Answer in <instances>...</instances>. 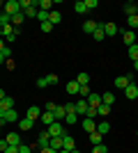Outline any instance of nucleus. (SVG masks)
<instances>
[{
	"label": "nucleus",
	"instance_id": "obj_1",
	"mask_svg": "<svg viewBox=\"0 0 138 153\" xmlns=\"http://www.w3.org/2000/svg\"><path fill=\"white\" fill-rule=\"evenodd\" d=\"M23 9H21V2L19 0H7L5 2V14H9V16H16V14H21Z\"/></svg>",
	"mask_w": 138,
	"mask_h": 153
},
{
	"label": "nucleus",
	"instance_id": "obj_2",
	"mask_svg": "<svg viewBox=\"0 0 138 153\" xmlns=\"http://www.w3.org/2000/svg\"><path fill=\"white\" fill-rule=\"evenodd\" d=\"M12 121H21L19 114H16V110H7V112H0V123L5 126V123H12Z\"/></svg>",
	"mask_w": 138,
	"mask_h": 153
},
{
	"label": "nucleus",
	"instance_id": "obj_3",
	"mask_svg": "<svg viewBox=\"0 0 138 153\" xmlns=\"http://www.w3.org/2000/svg\"><path fill=\"white\" fill-rule=\"evenodd\" d=\"M46 130H48V135H51V137H65V128H62V123L60 121H55V123H51V126L46 128Z\"/></svg>",
	"mask_w": 138,
	"mask_h": 153
},
{
	"label": "nucleus",
	"instance_id": "obj_4",
	"mask_svg": "<svg viewBox=\"0 0 138 153\" xmlns=\"http://www.w3.org/2000/svg\"><path fill=\"white\" fill-rule=\"evenodd\" d=\"M87 110H90V103H87V98H78L76 101V114H87Z\"/></svg>",
	"mask_w": 138,
	"mask_h": 153
},
{
	"label": "nucleus",
	"instance_id": "obj_5",
	"mask_svg": "<svg viewBox=\"0 0 138 153\" xmlns=\"http://www.w3.org/2000/svg\"><path fill=\"white\" fill-rule=\"evenodd\" d=\"M41 114H44V112H41V108H37V105H30L28 112H26V117H28V119H32V121L41 119Z\"/></svg>",
	"mask_w": 138,
	"mask_h": 153
},
{
	"label": "nucleus",
	"instance_id": "obj_6",
	"mask_svg": "<svg viewBox=\"0 0 138 153\" xmlns=\"http://www.w3.org/2000/svg\"><path fill=\"white\" fill-rule=\"evenodd\" d=\"M97 27H101V23H97V21H92V19H87L85 23H83V32H87V34H94Z\"/></svg>",
	"mask_w": 138,
	"mask_h": 153
},
{
	"label": "nucleus",
	"instance_id": "obj_7",
	"mask_svg": "<svg viewBox=\"0 0 138 153\" xmlns=\"http://www.w3.org/2000/svg\"><path fill=\"white\" fill-rule=\"evenodd\" d=\"M7 110H14V98L2 96V98H0V112H7Z\"/></svg>",
	"mask_w": 138,
	"mask_h": 153
},
{
	"label": "nucleus",
	"instance_id": "obj_8",
	"mask_svg": "<svg viewBox=\"0 0 138 153\" xmlns=\"http://www.w3.org/2000/svg\"><path fill=\"white\" fill-rule=\"evenodd\" d=\"M122 39H124L127 46H133L136 44V30H124L122 32Z\"/></svg>",
	"mask_w": 138,
	"mask_h": 153
},
{
	"label": "nucleus",
	"instance_id": "obj_9",
	"mask_svg": "<svg viewBox=\"0 0 138 153\" xmlns=\"http://www.w3.org/2000/svg\"><path fill=\"white\" fill-rule=\"evenodd\" d=\"M37 144H39V149H48V144H51V135H48V130L39 133V140H37Z\"/></svg>",
	"mask_w": 138,
	"mask_h": 153
},
{
	"label": "nucleus",
	"instance_id": "obj_10",
	"mask_svg": "<svg viewBox=\"0 0 138 153\" xmlns=\"http://www.w3.org/2000/svg\"><path fill=\"white\" fill-rule=\"evenodd\" d=\"M62 149H67V151H74V149H76V142H74L72 135H65V137H62Z\"/></svg>",
	"mask_w": 138,
	"mask_h": 153
},
{
	"label": "nucleus",
	"instance_id": "obj_11",
	"mask_svg": "<svg viewBox=\"0 0 138 153\" xmlns=\"http://www.w3.org/2000/svg\"><path fill=\"white\" fill-rule=\"evenodd\" d=\"M83 130H85V133H94V130H97V123H94V119L85 117V119H83Z\"/></svg>",
	"mask_w": 138,
	"mask_h": 153
},
{
	"label": "nucleus",
	"instance_id": "obj_12",
	"mask_svg": "<svg viewBox=\"0 0 138 153\" xmlns=\"http://www.w3.org/2000/svg\"><path fill=\"white\" fill-rule=\"evenodd\" d=\"M129 85H131V80H129L127 76H120V78H115V87H118V89H127Z\"/></svg>",
	"mask_w": 138,
	"mask_h": 153
},
{
	"label": "nucleus",
	"instance_id": "obj_13",
	"mask_svg": "<svg viewBox=\"0 0 138 153\" xmlns=\"http://www.w3.org/2000/svg\"><path fill=\"white\" fill-rule=\"evenodd\" d=\"M124 96H127V98H131V101H133V98H138V87H136V82H131V85L124 89Z\"/></svg>",
	"mask_w": 138,
	"mask_h": 153
},
{
	"label": "nucleus",
	"instance_id": "obj_14",
	"mask_svg": "<svg viewBox=\"0 0 138 153\" xmlns=\"http://www.w3.org/2000/svg\"><path fill=\"white\" fill-rule=\"evenodd\" d=\"M5 140L9 142V146H21V137H19V133H7Z\"/></svg>",
	"mask_w": 138,
	"mask_h": 153
},
{
	"label": "nucleus",
	"instance_id": "obj_15",
	"mask_svg": "<svg viewBox=\"0 0 138 153\" xmlns=\"http://www.w3.org/2000/svg\"><path fill=\"white\" fill-rule=\"evenodd\" d=\"M65 89H67V94H78V91H81V85H78V80H72V82H67V87H65Z\"/></svg>",
	"mask_w": 138,
	"mask_h": 153
},
{
	"label": "nucleus",
	"instance_id": "obj_16",
	"mask_svg": "<svg viewBox=\"0 0 138 153\" xmlns=\"http://www.w3.org/2000/svg\"><path fill=\"white\" fill-rule=\"evenodd\" d=\"M87 103H90V108H99L104 101H101V96H99V94H94V91H92V94L87 96Z\"/></svg>",
	"mask_w": 138,
	"mask_h": 153
},
{
	"label": "nucleus",
	"instance_id": "obj_17",
	"mask_svg": "<svg viewBox=\"0 0 138 153\" xmlns=\"http://www.w3.org/2000/svg\"><path fill=\"white\" fill-rule=\"evenodd\" d=\"M53 114H55V121H62V119H67V110H65V105H58V108L53 110Z\"/></svg>",
	"mask_w": 138,
	"mask_h": 153
},
{
	"label": "nucleus",
	"instance_id": "obj_18",
	"mask_svg": "<svg viewBox=\"0 0 138 153\" xmlns=\"http://www.w3.org/2000/svg\"><path fill=\"white\" fill-rule=\"evenodd\" d=\"M104 32H106V37H115L118 34V25L115 23H104Z\"/></svg>",
	"mask_w": 138,
	"mask_h": 153
},
{
	"label": "nucleus",
	"instance_id": "obj_19",
	"mask_svg": "<svg viewBox=\"0 0 138 153\" xmlns=\"http://www.w3.org/2000/svg\"><path fill=\"white\" fill-rule=\"evenodd\" d=\"M41 123H44V126H51V123H55V114H53V112H46V110H44V114H41Z\"/></svg>",
	"mask_w": 138,
	"mask_h": 153
},
{
	"label": "nucleus",
	"instance_id": "obj_20",
	"mask_svg": "<svg viewBox=\"0 0 138 153\" xmlns=\"http://www.w3.org/2000/svg\"><path fill=\"white\" fill-rule=\"evenodd\" d=\"M9 57H12V51L2 44V46H0V62H9Z\"/></svg>",
	"mask_w": 138,
	"mask_h": 153
},
{
	"label": "nucleus",
	"instance_id": "obj_21",
	"mask_svg": "<svg viewBox=\"0 0 138 153\" xmlns=\"http://www.w3.org/2000/svg\"><path fill=\"white\" fill-rule=\"evenodd\" d=\"M74 12H76V14H87V12H90L87 5H85V0H78V2L74 5Z\"/></svg>",
	"mask_w": 138,
	"mask_h": 153
},
{
	"label": "nucleus",
	"instance_id": "obj_22",
	"mask_svg": "<svg viewBox=\"0 0 138 153\" xmlns=\"http://www.w3.org/2000/svg\"><path fill=\"white\" fill-rule=\"evenodd\" d=\"M32 126H35V121H32V119H28V117H23V119L19 121V128H21V130H30Z\"/></svg>",
	"mask_w": 138,
	"mask_h": 153
},
{
	"label": "nucleus",
	"instance_id": "obj_23",
	"mask_svg": "<svg viewBox=\"0 0 138 153\" xmlns=\"http://www.w3.org/2000/svg\"><path fill=\"white\" fill-rule=\"evenodd\" d=\"M101 101L113 108V103H115V94H113V91H106V94H101Z\"/></svg>",
	"mask_w": 138,
	"mask_h": 153
},
{
	"label": "nucleus",
	"instance_id": "obj_24",
	"mask_svg": "<svg viewBox=\"0 0 138 153\" xmlns=\"http://www.w3.org/2000/svg\"><path fill=\"white\" fill-rule=\"evenodd\" d=\"M101 137H104V135L99 133V130H94V133H90V142H92V146H97V144H101Z\"/></svg>",
	"mask_w": 138,
	"mask_h": 153
},
{
	"label": "nucleus",
	"instance_id": "obj_25",
	"mask_svg": "<svg viewBox=\"0 0 138 153\" xmlns=\"http://www.w3.org/2000/svg\"><path fill=\"white\" fill-rule=\"evenodd\" d=\"M53 0H39V9H44V12H53Z\"/></svg>",
	"mask_w": 138,
	"mask_h": 153
},
{
	"label": "nucleus",
	"instance_id": "obj_26",
	"mask_svg": "<svg viewBox=\"0 0 138 153\" xmlns=\"http://www.w3.org/2000/svg\"><path fill=\"white\" fill-rule=\"evenodd\" d=\"M51 149H55V151H62V137H51V144H48Z\"/></svg>",
	"mask_w": 138,
	"mask_h": 153
},
{
	"label": "nucleus",
	"instance_id": "obj_27",
	"mask_svg": "<svg viewBox=\"0 0 138 153\" xmlns=\"http://www.w3.org/2000/svg\"><path fill=\"white\" fill-rule=\"evenodd\" d=\"M97 112H99L101 117H108V114H111V105H106V103H101V105L97 108Z\"/></svg>",
	"mask_w": 138,
	"mask_h": 153
},
{
	"label": "nucleus",
	"instance_id": "obj_28",
	"mask_svg": "<svg viewBox=\"0 0 138 153\" xmlns=\"http://www.w3.org/2000/svg\"><path fill=\"white\" fill-rule=\"evenodd\" d=\"M23 19H26V14H23V12L16 14V16H12V25H14V27H19L21 23H23Z\"/></svg>",
	"mask_w": 138,
	"mask_h": 153
},
{
	"label": "nucleus",
	"instance_id": "obj_29",
	"mask_svg": "<svg viewBox=\"0 0 138 153\" xmlns=\"http://www.w3.org/2000/svg\"><path fill=\"white\" fill-rule=\"evenodd\" d=\"M124 12H127V19H129V16H136V5H133V2H127Z\"/></svg>",
	"mask_w": 138,
	"mask_h": 153
},
{
	"label": "nucleus",
	"instance_id": "obj_30",
	"mask_svg": "<svg viewBox=\"0 0 138 153\" xmlns=\"http://www.w3.org/2000/svg\"><path fill=\"white\" fill-rule=\"evenodd\" d=\"M97 130H99V133H101V135L111 133V123H108V121H101V123H99V126H97Z\"/></svg>",
	"mask_w": 138,
	"mask_h": 153
},
{
	"label": "nucleus",
	"instance_id": "obj_31",
	"mask_svg": "<svg viewBox=\"0 0 138 153\" xmlns=\"http://www.w3.org/2000/svg\"><path fill=\"white\" fill-rule=\"evenodd\" d=\"M129 57L133 59V62H138V44H133V46H129Z\"/></svg>",
	"mask_w": 138,
	"mask_h": 153
},
{
	"label": "nucleus",
	"instance_id": "obj_32",
	"mask_svg": "<svg viewBox=\"0 0 138 153\" xmlns=\"http://www.w3.org/2000/svg\"><path fill=\"white\" fill-rule=\"evenodd\" d=\"M92 37L97 39V41H101V39H106V32H104V23H101V27H97V32H94Z\"/></svg>",
	"mask_w": 138,
	"mask_h": 153
},
{
	"label": "nucleus",
	"instance_id": "obj_33",
	"mask_svg": "<svg viewBox=\"0 0 138 153\" xmlns=\"http://www.w3.org/2000/svg\"><path fill=\"white\" fill-rule=\"evenodd\" d=\"M92 91H90V87L87 85H81V91H78V98H87Z\"/></svg>",
	"mask_w": 138,
	"mask_h": 153
},
{
	"label": "nucleus",
	"instance_id": "obj_34",
	"mask_svg": "<svg viewBox=\"0 0 138 153\" xmlns=\"http://www.w3.org/2000/svg\"><path fill=\"white\" fill-rule=\"evenodd\" d=\"M0 32H2V37H9V34H14V27L12 25H0Z\"/></svg>",
	"mask_w": 138,
	"mask_h": 153
},
{
	"label": "nucleus",
	"instance_id": "obj_35",
	"mask_svg": "<svg viewBox=\"0 0 138 153\" xmlns=\"http://www.w3.org/2000/svg\"><path fill=\"white\" fill-rule=\"evenodd\" d=\"M76 80H78V85H87V82H90V73H78Z\"/></svg>",
	"mask_w": 138,
	"mask_h": 153
},
{
	"label": "nucleus",
	"instance_id": "obj_36",
	"mask_svg": "<svg viewBox=\"0 0 138 153\" xmlns=\"http://www.w3.org/2000/svg\"><path fill=\"white\" fill-rule=\"evenodd\" d=\"M67 123H69V126H74V123L78 121V114H76V112H72V114H67V119H65Z\"/></svg>",
	"mask_w": 138,
	"mask_h": 153
},
{
	"label": "nucleus",
	"instance_id": "obj_37",
	"mask_svg": "<svg viewBox=\"0 0 138 153\" xmlns=\"http://www.w3.org/2000/svg\"><path fill=\"white\" fill-rule=\"evenodd\" d=\"M60 19H62V16H60V12H51V19H48V21H51L53 25H58V23H60Z\"/></svg>",
	"mask_w": 138,
	"mask_h": 153
},
{
	"label": "nucleus",
	"instance_id": "obj_38",
	"mask_svg": "<svg viewBox=\"0 0 138 153\" xmlns=\"http://www.w3.org/2000/svg\"><path fill=\"white\" fill-rule=\"evenodd\" d=\"M127 23L131 25V30H136V27H138V14H136V16H129V19H127Z\"/></svg>",
	"mask_w": 138,
	"mask_h": 153
},
{
	"label": "nucleus",
	"instance_id": "obj_39",
	"mask_svg": "<svg viewBox=\"0 0 138 153\" xmlns=\"http://www.w3.org/2000/svg\"><path fill=\"white\" fill-rule=\"evenodd\" d=\"M46 80H48V85H58V82H60V78L55 76V73H48V76H46Z\"/></svg>",
	"mask_w": 138,
	"mask_h": 153
},
{
	"label": "nucleus",
	"instance_id": "obj_40",
	"mask_svg": "<svg viewBox=\"0 0 138 153\" xmlns=\"http://www.w3.org/2000/svg\"><path fill=\"white\" fill-rule=\"evenodd\" d=\"M92 153H108V146H104V144H97V146L92 149Z\"/></svg>",
	"mask_w": 138,
	"mask_h": 153
},
{
	"label": "nucleus",
	"instance_id": "obj_41",
	"mask_svg": "<svg viewBox=\"0 0 138 153\" xmlns=\"http://www.w3.org/2000/svg\"><path fill=\"white\" fill-rule=\"evenodd\" d=\"M51 30H53V23H51V21L41 23V32H51Z\"/></svg>",
	"mask_w": 138,
	"mask_h": 153
},
{
	"label": "nucleus",
	"instance_id": "obj_42",
	"mask_svg": "<svg viewBox=\"0 0 138 153\" xmlns=\"http://www.w3.org/2000/svg\"><path fill=\"white\" fill-rule=\"evenodd\" d=\"M19 153H32V146H28V144H21V146H19Z\"/></svg>",
	"mask_w": 138,
	"mask_h": 153
},
{
	"label": "nucleus",
	"instance_id": "obj_43",
	"mask_svg": "<svg viewBox=\"0 0 138 153\" xmlns=\"http://www.w3.org/2000/svg\"><path fill=\"white\" fill-rule=\"evenodd\" d=\"M85 5H87V9H97L99 2H97V0H85Z\"/></svg>",
	"mask_w": 138,
	"mask_h": 153
},
{
	"label": "nucleus",
	"instance_id": "obj_44",
	"mask_svg": "<svg viewBox=\"0 0 138 153\" xmlns=\"http://www.w3.org/2000/svg\"><path fill=\"white\" fill-rule=\"evenodd\" d=\"M37 87H39V89L48 87V80H46V78H39V80H37Z\"/></svg>",
	"mask_w": 138,
	"mask_h": 153
},
{
	"label": "nucleus",
	"instance_id": "obj_45",
	"mask_svg": "<svg viewBox=\"0 0 138 153\" xmlns=\"http://www.w3.org/2000/svg\"><path fill=\"white\" fill-rule=\"evenodd\" d=\"M99 114V112H97V108H90V110H87V114L85 117H90V119H94V117H97Z\"/></svg>",
	"mask_w": 138,
	"mask_h": 153
},
{
	"label": "nucleus",
	"instance_id": "obj_46",
	"mask_svg": "<svg viewBox=\"0 0 138 153\" xmlns=\"http://www.w3.org/2000/svg\"><path fill=\"white\" fill-rule=\"evenodd\" d=\"M2 153H19V146H7Z\"/></svg>",
	"mask_w": 138,
	"mask_h": 153
},
{
	"label": "nucleus",
	"instance_id": "obj_47",
	"mask_svg": "<svg viewBox=\"0 0 138 153\" xmlns=\"http://www.w3.org/2000/svg\"><path fill=\"white\" fill-rule=\"evenodd\" d=\"M41 153H60V151H55V149L48 146V149H41Z\"/></svg>",
	"mask_w": 138,
	"mask_h": 153
},
{
	"label": "nucleus",
	"instance_id": "obj_48",
	"mask_svg": "<svg viewBox=\"0 0 138 153\" xmlns=\"http://www.w3.org/2000/svg\"><path fill=\"white\" fill-rule=\"evenodd\" d=\"M133 71H138V62H133Z\"/></svg>",
	"mask_w": 138,
	"mask_h": 153
},
{
	"label": "nucleus",
	"instance_id": "obj_49",
	"mask_svg": "<svg viewBox=\"0 0 138 153\" xmlns=\"http://www.w3.org/2000/svg\"><path fill=\"white\" fill-rule=\"evenodd\" d=\"M60 153H72V151H67V149H62V151H60Z\"/></svg>",
	"mask_w": 138,
	"mask_h": 153
},
{
	"label": "nucleus",
	"instance_id": "obj_50",
	"mask_svg": "<svg viewBox=\"0 0 138 153\" xmlns=\"http://www.w3.org/2000/svg\"><path fill=\"white\" fill-rule=\"evenodd\" d=\"M72 153H81V151H78V149H74V151H72Z\"/></svg>",
	"mask_w": 138,
	"mask_h": 153
},
{
	"label": "nucleus",
	"instance_id": "obj_51",
	"mask_svg": "<svg viewBox=\"0 0 138 153\" xmlns=\"http://www.w3.org/2000/svg\"><path fill=\"white\" fill-rule=\"evenodd\" d=\"M136 137H138V130H136Z\"/></svg>",
	"mask_w": 138,
	"mask_h": 153
}]
</instances>
